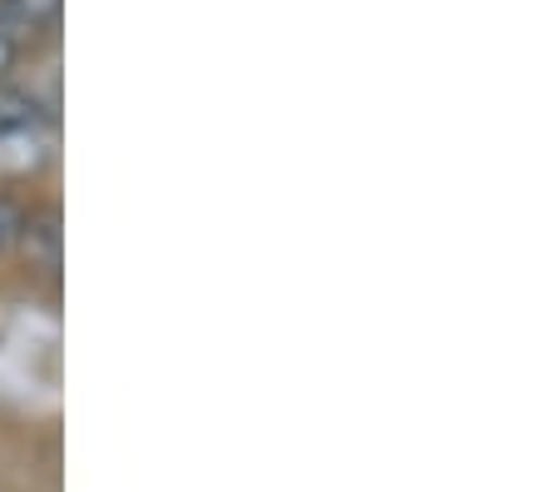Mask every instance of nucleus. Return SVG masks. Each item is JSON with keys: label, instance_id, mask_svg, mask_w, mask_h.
Here are the masks:
<instances>
[{"label": "nucleus", "instance_id": "1", "mask_svg": "<svg viewBox=\"0 0 556 492\" xmlns=\"http://www.w3.org/2000/svg\"><path fill=\"white\" fill-rule=\"evenodd\" d=\"M50 160V129H0V175H25Z\"/></svg>", "mask_w": 556, "mask_h": 492}, {"label": "nucleus", "instance_id": "2", "mask_svg": "<svg viewBox=\"0 0 556 492\" xmlns=\"http://www.w3.org/2000/svg\"><path fill=\"white\" fill-rule=\"evenodd\" d=\"M55 15H60V0H0V40L21 46L25 36L55 25Z\"/></svg>", "mask_w": 556, "mask_h": 492}, {"label": "nucleus", "instance_id": "3", "mask_svg": "<svg viewBox=\"0 0 556 492\" xmlns=\"http://www.w3.org/2000/svg\"><path fill=\"white\" fill-rule=\"evenodd\" d=\"M50 119V105L35 90L0 85V129H40Z\"/></svg>", "mask_w": 556, "mask_h": 492}, {"label": "nucleus", "instance_id": "4", "mask_svg": "<svg viewBox=\"0 0 556 492\" xmlns=\"http://www.w3.org/2000/svg\"><path fill=\"white\" fill-rule=\"evenodd\" d=\"M21 239H25V249L30 254H40V264L46 269H55V254H60V219L55 214H40V219H25L21 224Z\"/></svg>", "mask_w": 556, "mask_h": 492}, {"label": "nucleus", "instance_id": "5", "mask_svg": "<svg viewBox=\"0 0 556 492\" xmlns=\"http://www.w3.org/2000/svg\"><path fill=\"white\" fill-rule=\"evenodd\" d=\"M21 224H25V214L15 210L11 200H0V254H5V249L21 239Z\"/></svg>", "mask_w": 556, "mask_h": 492}, {"label": "nucleus", "instance_id": "6", "mask_svg": "<svg viewBox=\"0 0 556 492\" xmlns=\"http://www.w3.org/2000/svg\"><path fill=\"white\" fill-rule=\"evenodd\" d=\"M11 60H15V46H11V40H0V75L11 71Z\"/></svg>", "mask_w": 556, "mask_h": 492}]
</instances>
